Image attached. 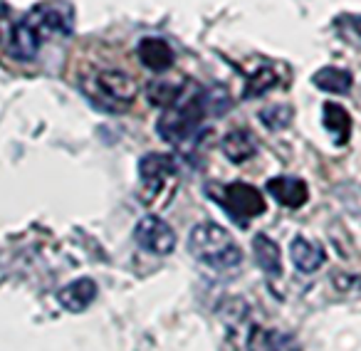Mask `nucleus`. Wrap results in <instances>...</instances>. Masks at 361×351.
Wrapping results in <instances>:
<instances>
[{"instance_id": "aec40b11", "label": "nucleus", "mask_w": 361, "mask_h": 351, "mask_svg": "<svg viewBox=\"0 0 361 351\" xmlns=\"http://www.w3.org/2000/svg\"><path fill=\"white\" fill-rule=\"evenodd\" d=\"M260 121L270 131H280L285 126H290L292 121V106L290 104H270L260 111Z\"/></svg>"}, {"instance_id": "20e7f679", "label": "nucleus", "mask_w": 361, "mask_h": 351, "mask_svg": "<svg viewBox=\"0 0 361 351\" xmlns=\"http://www.w3.org/2000/svg\"><path fill=\"white\" fill-rule=\"evenodd\" d=\"M188 252L196 257L201 265L213 267V270H231L240 265L243 250L233 235L221 228L218 223H198L188 235Z\"/></svg>"}, {"instance_id": "f257e3e1", "label": "nucleus", "mask_w": 361, "mask_h": 351, "mask_svg": "<svg viewBox=\"0 0 361 351\" xmlns=\"http://www.w3.org/2000/svg\"><path fill=\"white\" fill-rule=\"evenodd\" d=\"M75 32V8L67 0H47L18 20L8 37V52L18 62H32L50 37H70Z\"/></svg>"}, {"instance_id": "7ed1b4c3", "label": "nucleus", "mask_w": 361, "mask_h": 351, "mask_svg": "<svg viewBox=\"0 0 361 351\" xmlns=\"http://www.w3.org/2000/svg\"><path fill=\"white\" fill-rule=\"evenodd\" d=\"M203 121H206V111L201 104V90L191 97H186L183 92L178 104L166 109L156 121V131L166 144L176 146V149H191L201 139Z\"/></svg>"}, {"instance_id": "0eeeda50", "label": "nucleus", "mask_w": 361, "mask_h": 351, "mask_svg": "<svg viewBox=\"0 0 361 351\" xmlns=\"http://www.w3.org/2000/svg\"><path fill=\"white\" fill-rule=\"evenodd\" d=\"M134 240L151 255H171L176 250V233L164 218L144 216L134 228Z\"/></svg>"}, {"instance_id": "9d476101", "label": "nucleus", "mask_w": 361, "mask_h": 351, "mask_svg": "<svg viewBox=\"0 0 361 351\" xmlns=\"http://www.w3.org/2000/svg\"><path fill=\"white\" fill-rule=\"evenodd\" d=\"M57 300L65 307L67 312H85L92 302L97 300V282L90 280V277H80V280L65 285L60 292H57Z\"/></svg>"}, {"instance_id": "f3484780", "label": "nucleus", "mask_w": 361, "mask_h": 351, "mask_svg": "<svg viewBox=\"0 0 361 351\" xmlns=\"http://www.w3.org/2000/svg\"><path fill=\"white\" fill-rule=\"evenodd\" d=\"M312 82H314V87L329 92V94H346L354 87L351 72L341 70V67H322V70L314 72Z\"/></svg>"}, {"instance_id": "f03ea898", "label": "nucleus", "mask_w": 361, "mask_h": 351, "mask_svg": "<svg viewBox=\"0 0 361 351\" xmlns=\"http://www.w3.org/2000/svg\"><path fill=\"white\" fill-rule=\"evenodd\" d=\"M178 191V164L171 154L141 156L139 161V198L144 206L161 211L173 201Z\"/></svg>"}, {"instance_id": "a211bd4d", "label": "nucleus", "mask_w": 361, "mask_h": 351, "mask_svg": "<svg viewBox=\"0 0 361 351\" xmlns=\"http://www.w3.org/2000/svg\"><path fill=\"white\" fill-rule=\"evenodd\" d=\"M280 85V77L275 75V70L272 67H260V70H255L252 75H247L245 80V99H257V97H262L265 92L275 90V87Z\"/></svg>"}, {"instance_id": "6ab92c4d", "label": "nucleus", "mask_w": 361, "mask_h": 351, "mask_svg": "<svg viewBox=\"0 0 361 351\" xmlns=\"http://www.w3.org/2000/svg\"><path fill=\"white\" fill-rule=\"evenodd\" d=\"M201 104L206 116H223L228 109L233 106L231 97H228V90L221 85H213L208 90H201Z\"/></svg>"}, {"instance_id": "423d86ee", "label": "nucleus", "mask_w": 361, "mask_h": 351, "mask_svg": "<svg viewBox=\"0 0 361 351\" xmlns=\"http://www.w3.org/2000/svg\"><path fill=\"white\" fill-rule=\"evenodd\" d=\"M221 193L223 196H216V193H211V196L216 198V201L226 208L228 216L243 228H245L252 218H260L262 213L267 211L265 196H262L255 186H250V183H243V181L228 183V186L221 188Z\"/></svg>"}, {"instance_id": "6e6552de", "label": "nucleus", "mask_w": 361, "mask_h": 351, "mask_svg": "<svg viewBox=\"0 0 361 351\" xmlns=\"http://www.w3.org/2000/svg\"><path fill=\"white\" fill-rule=\"evenodd\" d=\"M265 191L285 208H302L310 201V188L302 178L295 176H275L265 186Z\"/></svg>"}, {"instance_id": "39448f33", "label": "nucleus", "mask_w": 361, "mask_h": 351, "mask_svg": "<svg viewBox=\"0 0 361 351\" xmlns=\"http://www.w3.org/2000/svg\"><path fill=\"white\" fill-rule=\"evenodd\" d=\"M82 92L104 111H124L136 99V82L121 70H102L82 77Z\"/></svg>"}, {"instance_id": "2eb2a0df", "label": "nucleus", "mask_w": 361, "mask_h": 351, "mask_svg": "<svg viewBox=\"0 0 361 351\" xmlns=\"http://www.w3.org/2000/svg\"><path fill=\"white\" fill-rule=\"evenodd\" d=\"M223 154H226V159L231 161V164H245V161H250L252 156H255L257 151V144L255 139H252L250 131L245 129H233L228 131L226 136H223Z\"/></svg>"}, {"instance_id": "f8f14e48", "label": "nucleus", "mask_w": 361, "mask_h": 351, "mask_svg": "<svg viewBox=\"0 0 361 351\" xmlns=\"http://www.w3.org/2000/svg\"><path fill=\"white\" fill-rule=\"evenodd\" d=\"M322 124H324L326 134L331 136L334 146H344L351 139V114L336 101H326L322 106Z\"/></svg>"}, {"instance_id": "dca6fc26", "label": "nucleus", "mask_w": 361, "mask_h": 351, "mask_svg": "<svg viewBox=\"0 0 361 351\" xmlns=\"http://www.w3.org/2000/svg\"><path fill=\"white\" fill-rule=\"evenodd\" d=\"M183 90H186L183 80H154L151 85H146V99H149V104L166 111L178 104V99L183 97Z\"/></svg>"}, {"instance_id": "9b49d317", "label": "nucleus", "mask_w": 361, "mask_h": 351, "mask_svg": "<svg viewBox=\"0 0 361 351\" xmlns=\"http://www.w3.org/2000/svg\"><path fill=\"white\" fill-rule=\"evenodd\" d=\"M139 60L141 65L146 67V70L151 72H166L173 67V50H171V45L166 40H161V37H144V40L139 42Z\"/></svg>"}, {"instance_id": "ddd939ff", "label": "nucleus", "mask_w": 361, "mask_h": 351, "mask_svg": "<svg viewBox=\"0 0 361 351\" xmlns=\"http://www.w3.org/2000/svg\"><path fill=\"white\" fill-rule=\"evenodd\" d=\"M252 255H255V262L260 265V270L265 272L267 277L277 280L282 275V252L280 245H277L272 238H267L265 233H257L252 238Z\"/></svg>"}, {"instance_id": "1a4fd4ad", "label": "nucleus", "mask_w": 361, "mask_h": 351, "mask_svg": "<svg viewBox=\"0 0 361 351\" xmlns=\"http://www.w3.org/2000/svg\"><path fill=\"white\" fill-rule=\"evenodd\" d=\"M247 351H302L300 341L292 334L280 329H265V326H252L247 331Z\"/></svg>"}, {"instance_id": "4468645a", "label": "nucleus", "mask_w": 361, "mask_h": 351, "mask_svg": "<svg viewBox=\"0 0 361 351\" xmlns=\"http://www.w3.org/2000/svg\"><path fill=\"white\" fill-rule=\"evenodd\" d=\"M290 257H292V262H295L297 270L305 272V275L317 272L326 260L324 250H322L319 245H314L312 240H307V238H302V235H297L295 240L290 242Z\"/></svg>"}]
</instances>
